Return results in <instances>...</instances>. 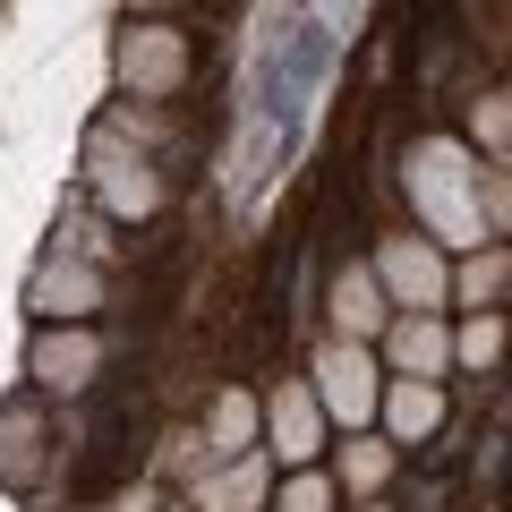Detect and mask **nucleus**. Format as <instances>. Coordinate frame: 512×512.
I'll return each mask as SVG.
<instances>
[{"label": "nucleus", "mask_w": 512, "mask_h": 512, "mask_svg": "<svg viewBox=\"0 0 512 512\" xmlns=\"http://www.w3.org/2000/svg\"><path fill=\"white\" fill-rule=\"evenodd\" d=\"M470 137H478V146H495V154H512V86H504V94H487V103H478Z\"/></svg>", "instance_id": "obj_13"}, {"label": "nucleus", "mask_w": 512, "mask_h": 512, "mask_svg": "<svg viewBox=\"0 0 512 512\" xmlns=\"http://www.w3.org/2000/svg\"><path fill=\"white\" fill-rule=\"evenodd\" d=\"M214 453H239V444H248V402H222V419H214Z\"/></svg>", "instance_id": "obj_15"}, {"label": "nucleus", "mask_w": 512, "mask_h": 512, "mask_svg": "<svg viewBox=\"0 0 512 512\" xmlns=\"http://www.w3.org/2000/svg\"><path fill=\"white\" fill-rule=\"evenodd\" d=\"M495 359H504V316L470 308V325L453 333V367H495Z\"/></svg>", "instance_id": "obj_9"}, {"label": "nucleus", "mask_w": 512, "mask_h": 512, "mask_svg": "<svg viewBox=\"0 0 512 512\" xmlns=\"http://www.w3.org/2000/svg\"><path fill=\"white\" fill-rule=\"evenodd\" d=\"M282 512H333V487L325 478H299V487L282 495Z\"/></svg>", "instance_id": "obj_16"}, {"label": "nucleus", "mask_w": 512, "mask_h": 512, "mask_svg": "<svg viewBox=\"0 0 512 512\" xmlns=\"http://www.w3.org/2000/svg\"><path fill=\"white\" fill-rule=\"evenodd\" d=\"M376 282H384L393 308H453V256L436 239H384Z\"/></svg>", "instance_id": "obj_2"}, {"label": "nucleus", "mask_w": 512, "mask_h": 512, "mask_svg": "<svg viewBox=\"0 0 512 512\" xmlns=\"http://www.w3.org/2000/svg\"><path fill=\"white\" fill-rule=\"evenodd\" d=\"M274 453L282 461H308L316 453V402H308V393H274Z\"/></svg>", "instance_id": "obj_8"}, {"label": "nucleus", "mask_w": 512, "mask_h": 512, "mask_svg": "<svg viewBox=\"0 0 512 512\" xmlns=\"http://www.w3.org/2000/svg\"><path fill=\"white\" fill-rule=\"evenodd\" d=\"M384 282L376 274H342L333 282V325H342V342H359V333H384Z\"/></svg>", "instance_id": "obj_7"}, {"label": "nucleus", "mask_w": 512, "mask_h": 512, "mask_svg": "<svg viewBox=\"0 0 512 512\" xmlns=\"http://www.w3.org/2000/svg\"><path fill=\"white\" fill-rule=\"evenodd\" d=\"M316 393H325V410H333V419H367V410L384 402L376 359H367L359 342H333L325 359H316Z\"/></svg>", "instance_id": "obj_3"}, {"label": "nucleus", "mask_w": 512, "mask_h": 512, "mask_svg": "<svg viewBox=\"0 0 512 512\" xmlns=\"http://www.w3.org/2000/svg\"><path fill=\"white\" fill-rule=\"evenodd\" d=\"M478 205H487V231L512 239V154H495V163L478 171Z\"/></svg>", "instance_id": "obj_11"}, {"label": "nucleus", "mask_w": 512, "mask_h": 512, "mask_svg": "<svg viewBox=\"0 0 512 512\" xmlns=\"http://www.w3.org/2000/svg\"><path fill=\"white\" fill-rule=\"evenodd\" d=\"M384 350L402 376H444L453 367V325L436 308H402V325H384Z\"/></svg>", "instance_id": "obj_4"}, {"label": "nucleus", "mask_w": 512, "mask_h": 512, "mask_svg": "<svg viewBox=\"0 0 512 512\" xmlns=\"http://www.w3.org/2000/svg\"><path fill=\"white\" fill-rule=\"evenodd\" d=\"M256 487H265L256 470H222L214 487H197V504H214V512H248V504H256Z\"/></svg>", "instance_id": "obj_14"}, {"label": "nucleus", "mask_w": 512, "mask_h": 512, "mask_svg": "<svg viewBox=\"0 0 512 512\" xmlns=\"http://www.w3.org/2000/svg\"><path fill=\"white\" fill-rule=\"evenodd\" d=\"M504 299H512V274H504Z\"/></svg>", "instance_id": "obj_17"}, {"label": "nucleus", "mask_w": 512, "mask_h": 512, "mask_svg": "<svg viewBox=\"0 0 512 512\" xmlns=\"http://www.w3.org/2000/svg\"><path fill=\"white\" fill-rule=\"evenodd\" d=\"M384 470H393V444H376V436H359V444L342 453V478H350V487H384Z\"/></svg>", "instance_id": "obj_12"}, {"label": "nucleus", "mask_w": 512, "mask_h": 512, "mask_svg": "<svg viewBox=\"0 0 512 512\" xmlns=\"http://www.w3.org/2000/svg\"><path fill=\"white\" fill-rule=\"evenodd\" d=\"M504 274H512V248L504 239H478L453 265V308H495V299H504Z\"/></svg>", "instance_id": "obj_6"}, {"label": "nucleus", "mask_w": 512, "mask_h": 512, "mask_svg": "<svg viewBox=\"0 0 512 512\" xmlns=\"http://www.w3.org/2000/svg\"><path fill=\"white\" fill-rule=\"evenodd\" d=\"M410 163H419L410 171V197H419V222H427L436 248H478V239H495L487 205H478V163L453 146V137H427Z\"/></svg>", "instance_id": "obj_1"}, {"label": "nucleus", "mask_w": 512, "mask_h": 512, "mask_svg": "<svg viewBox=\"0 0 512 512\" xmlns=\"http://www.w3.org/2000/svg\"><path fill=\"white\" fill-rule=\"evenodd\" d=\"M86 367H94V342H86V333L35 350V376H43V384H86Z\"/></svg>", "instance_id": "obj_10"}, {"label": "nucleus", "mask_w": 512, "mask_h": 512, "mask_svg": "<svg viewBox=\"0 0 512 512\" xmlns=\"http://www.w3.org/2000/svg\"><path fill=\"white\" fill-rule=\"evenodd\" d=\"M384 419H393V436H402V444H427V436L444 427V384H436V376L384 384Z\"/></svg>", "instance_id": "obj_5"}]
</instances>
